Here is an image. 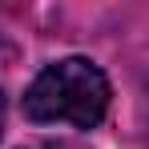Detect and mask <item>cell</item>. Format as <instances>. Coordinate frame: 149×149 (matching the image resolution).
<instances>
[{"label": "cell", "instance_id": "cell-2", "mask_svg": "<svg viewBox=\"0 0 149 149\" xmlns=\"http://www.w3.org/2000/svg\"><path fill=\"white\" fill-rule=\"evenodd\" d=\"M28 149H81V145H69V141H45V145H28Z\"/></svg>", "mask_w": 149, "mask_h": 149}, {"label": "cell", "instance_id": "cell-3", "mask_svg": "<svg viewBox=\"0 0 149 149\" xmlns=\"http://www.w3.org/2000/svg\"><path fill=\"white\" fill-rule=\"evenodd\" d=\"M0 133H4V97H0Z\"/></svg>", "mask_w": 149, "mask_h": 149}, {"label": "cell", "instance_id": "cell-1", "mask_svg": "<svg viewBox=\"0 0 149 149\" xmlns=\"http://www.w3.org/2000/svg\"><path fill=\"white\" fill-rule=\"evenodd\" d=\"M109 109V81L93 61L65 56L40 69L24 93V117L36 125H73L93 129Z\"/></svg>", "mask_w": 149, "mask_h": 149}, {"label": "cell", "instance_id": "cell-4", "mask_svg": "<svg viewBox=\"0 0 149 149\" xmlns=\"http://www.w3.org/2000/svg\"><path fill=\"white\" fill-rule=\"evenodd\" d=\"M4 56H8V49H4V40H0V65H4Z\"/></svg>", "mask_w": 149, "mask_h": 149}]
</instances>
